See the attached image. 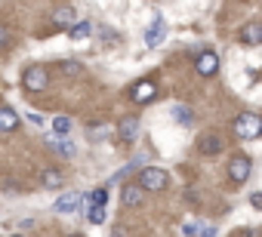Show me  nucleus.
I'll list each match as a JSON object with an SVG mask.
<instances>
[{
  "instance_id": "6e6552de",
  "label": "nucleus",
  "mask_w": 262,
  "mask_h": 237,
  "mask_svg": "<svg viewBox=\"0 0 262 237\" xmlns=\"http://www.w3.org/2000/svg\"><path fill=\"white\" fill-rule=\"evenodd\" d=\"M77 206H80V194H77V191H65V194H59L56 203H53L56 212H74Z\"/></svg>"
},
{
  "instance_id": "5701e85b",
  "label": "nucleus",
  "mask_w": 262,
  "mask_h": 237,
  "mask_svg": "<svg viewBox=\"0 0 262 237\" xmlns=\"http://www.w3.org/2000/svg\"><path fill=\"white\" fill-rule=\"evenodd\" d=\"M250 203H253V209H262V191L250 194Z\"/></svg>"
},
{
  "instance_id": "a211bd4d",
  "label": "nucleus",
  "mask_w": 262,
  "mask_h": 237,
  "mask_svg": "<svg viewBox=\"0 0 262 237\" xmlns=\"http://www.w3.org/2000/svg\"><path fill=\"white\" fill-rule=\"evenodd\" d=\"M43 185H47V188H59V185H62V173H56V170H50V173L43 176Z\"/></svg>"
},
{
  "instance_id": "9b49d317",
  "label": "nucleus",
  "mask_w": 262,
  "mask_h": 237,
  "mask_svg": "<svg viewBox=\"0 0 262 237\" xmlns=\"http://www.w3.org/2000/svg\"><path fill=\"white\" fill-rule=\"evenodd\" d=\"M53 22L62 25V28H74V25H77V19H74V7H59V10L53 13Z\"/></svg>"
},
{
  "instance_id": "393cba45",
  "label": "nucleus",
  "mask_w": 262,
  "mask_h": 237,
  "mask_svg": "<svg viewBox=\"0 0 262 237\" xmlns=\"http://www.w3.org/2000/svg\"><path fill=\"white\" fill-rule=\"evenodd\" d=\"M7 43H10V34H7L4 28H0V46H7Z\"/></svg>"
},
{
  "instance_id": "2eb2a0df",
  "label": "nucleus",
  "mask_w": 262,
  "mask_h": 237,
  "mask_svg": "<svg viewBox=\"0 0 262 237\" xmlns=\"http://www.w3.org/2000/svg\"><path fill=\"white\" fill-rule=\"evenodd\" d=\"M201 151H204V154H219V151H222L219 136H204V139H201Z\"/></svg>"
},
{
  "instance_id": "7ed1b4c3",
  "label": "nucleus",
  "mask_w": 262,
  "mask_h": 237,
  "mask_svg": "<svg viewBox=\"0 0 262 237\" xmlns=\"http://www.w3.org/2000/svg\"><path fill=\"white\" fill-rule=\"evenodd\" d=\"M25 89L28 92H43L47 89V83H50V74H47V68H40V65H34V68H28L25 71Z\"/></svg>"
},
{
  "instance_id": "dca6fc26",
  "label": "nucleus",
  "mask_w": 262,
  "mask_h": 237,
  "mask_svg": "<svg viewBox=\"0 0 262 237\" xmlns=\"http://www.w3.org/2000/svg\"><path fill=\"white\" fill-rule=\"evenodd\" d=\"M53 133H56V136H68V133H71V117H65V114L56 117V121H53Z\"/></svg>"
},
{
  "instance_id": "b1692460",
  "label": "nucleus",
  "mask_w": 262,
  "mask_h": 237,
  "mask_svg": "<svg viewBox=\"0 0 262 237\" xmlns=\"http://www.w3.org/2000/svg\"><path fill=\"white\" fill-rule=\"evenodd\" d=\"M198 237H216V228H213V225H204V228H201V234H198Z\"/></svg>"
},
{
  "instance_id": "f8f14e48",
  "label": "nucleus",
  "mask_w": 262,
  "mask_h": 237,
  "mask_svg": "<svg viewBox=\"0 0 262 237\" xmlns=\"http://www.w3.org/2000/svg\"><path fill=\"white\" fill-rule=\"evenodd\" d=\"M241 40H244V43H250V46H253V43H262V25H256V22H253V25H247V28L241 31Z\"/></svg>"
},
{
  "instance_id": "0eeeda50",
  "label": "nucleus",
  "mask_w": 262,
  "mask_h": 237,
  "mask_svg": "<svg viewBox=\"0 0 262 237\" xmlns=\"http://www.w3.org/2000/svg\"><path fill=\"white\" fill-rule=\"evenodd\" d=\"M216 71H219V56H216V53H210V50H207V53H201V56H198V74L213 77Z\"/></svg>"
},
{
  "instance_id": "f257e3e1",
  "label": "nucleus",
  "mask_w": 262,
  "mask_h": 237,
  "mask_svg": "<svg viewBox=\"0 0 262 237\" xmlns=\"http://www.w3.org/2000/svg\"><path fill=\"white\" fill-rule=\"evenodd\" d=\"M234 133L241 139H256L262 136V117L259 114H241L237 121H234Z\"/></svg>"
},
{
  "instance_id": "1a4fd4ad",
  "label": "nucleus",
  "mask_w": 262,
  "mask_h": 237,
  "mask_svg": "<svg viewBox=\"0 0 262 237\" xmlns=\"http://www.w3.org/2000/svg\"><path fill=\"white\" fill-rule=\"evenodd\" d=\"M19 124L22 121H19V114L13 108H0V133H13Z\"/></svg>"
},
{
  "instance_id": "aec40b11",
  "label": "nucleus",
  "mask_w": 262,
  "mask_h": 237,
  "mask_svg": "<svg viewBox=\"0 0 262 237\" xmlns=\"http://www.w3.org/2000/svg\"><path fill=\"white\" fill-rule=\"evenodd\" d=\"M56 151H59V154H65V157H71V154H74L71 142H56Z\"/></svg>"
},
{
  "instance_id": "f3484780",
  "label": "nucleus",
  "mask_w": 262,
  "mask_h": 237,
  "mask_svg": "<svg viewBox=\"0 0 262 237\" xmlns=\"http://www.w3.org/2000/svg\"><path fill=\"white\" fill-rule=\"evenodd\" d=\"M173 117H176V121H179L182 127H188V124H191V108H185V105H176V108H173Z\"/></svg>"
},
{
  "instance_id": "39448f33",
  "label": "nucleus",
  "mask_w": 262,
  "mask_h": 237,
  "mask_svg": "<svg viewBox=\"0 0 262 237\" xmlns=\"http://www.w3.org/2000/svg\"><path fill=\"white\" fill-rule=\"evenodd\" d=\"M158 96V86L151 83V80H139L133 89H129V99H133L136 105H145V102H151Z\"/></svg>"
},
{
  "instance_id": "4468645a",
  "label": "nucleus",
  "mask_w": 262,
  "mask_h": 237,
  "mask_svg": "<svg viewBox=\"0 0 262 237\" xmlns=\"http://www.w3.org/2000/svg\"><path fill=\"white\" fill-rule=\"evenodd\" d=\"M90 34H93V22H90V19H80V22L71 28V37H74V40H83V37H90Z\"/></svg>"
},
{
  "instance_id": "f03ea898",
  "label": "nucleus",
  "mask_w": 262,
  "mask_h": 237,
  "mask_svg": "<svg viewBox=\"0 0 262 237\" xmlns=\"http://www.w3.org/2000/svg\"><path fill=\"white\" fill-rule=\"evenodd\" d=\"M167 173L161 170V167H145L142 170V176H139V188L142 191H164L167 188Z\"/></svg>"
},
{
  "instance_id": "ddd939ff",
  "label": "nucleus",
  "mask_w": 262,
  "mask_h": 237,
  "mask_svg": "<svg viewBox=\"0 0 262 237\" xmlns=\"http://www.w3.org/2000/svg\"><path fill=\"white\" fill-rule=\"evenodd\" d=\"M139 203H142V188L126 185L123 188V206H139Z\"/></svg>"
},
{
  "instance_id": "a878e982",
  "label": "nucleus",
  "mask_w": 262,
  "mask_h": 237,
  "mask_svg": "<svg viewBox=\"0 0 262 237\" xmlns=\"http://www.w3.org/2000/svg\"><path fill=\"white\" fill-rule=\"evenodd\" d=\"M71 237H80V234H71Z\"/></svg>"
},
{
  "instance_id": "423d86ee",
  "label": "nucleus",
  "mask_w": 262,
  "mask_h": 237,
  "mask_svg": "<svg viewBox=\"0 0 262 237\" xmlns=\"http://www.w3.org/2000/svg\"><path fill=\"white\" fill-rule=\"evenodd\" d=\"M164 37H167V25H164L161 16H155L151 25H148V31H145V43H148V46H161Z\"/></svg>"
},
{
  "instance_id": "4be33fe9",
  "label": "nucleus",
  "mask_w": 262,
  "mask_h": 237,
  "mask_svg": "<svg viewBox=\"0 0 262 237\" xmlns=\"http://www.w3.org/2000/svg\"><path fill=\"white\" fill-rule=\"evenodd\" d=\"M237 237H262V231L259 228H244V231H237Z\"/></svg>"
},
{
  "instance_id": "9d476101",
  "label": "nucleus",
  "mask_w": 262,
  "mask_h": 237,
  "mask_svg": "<svg viewBox=\"0 0 262 237\" xmlns=\"http://www.w3.org/2000/svg\"><path fill=\"white\" fill-rule=\"evenodd\" d=\"M117 133H120V139H123V142H133V139L139 136V121H136V117H123Z\"/></svg>"
},
{
  "instance_id": "20e7f679",
  "label": "nucleus",
  "mask_w": 262,
  "mask_h": 237,
  "mask_svg": "<svg viewBox=\"0 0 262 237\" xmlns=\"http://www.w3.org/2000/svg\"><path fill=\"white\" fill-rule=\"evenodd\" d=\"M250 170H253V163H250V157H244V154L231 157V163H228V176H231V182H247Z\"/></svg>"
},
{
  "instance_id": "6ab92c4d",
  "label": "nucleus",
  "mask_w": 262,
  "mask_h": 237,
  "mask_svg": "<svg viewBox=\"0 0 262 237\" xmlns=\"http://www.w3.org/2000/svg\"><path fill=\"white\" fill-rule=\"evenodd\" d=\"M86 219H90L93 225H102V222H105V206H93V209L86 212Z\"/></svg>"
},
{
  "instance_id": "412c9836",
  "label": "nucleus",
  "mask_w": 262,
  "mask_h": 237,
  "mask_svg": "<svg viewBox=\"0 0 262 237\" xmlns=\"http://www.w3.org/2000/svg\"><path fill=\"white\" fill-rule=\"evenodd\" d=\"M182 234H188V237H191V234H201V228H198L194 222H185V225H182Z\"/></svg>"
}]
</instances>
